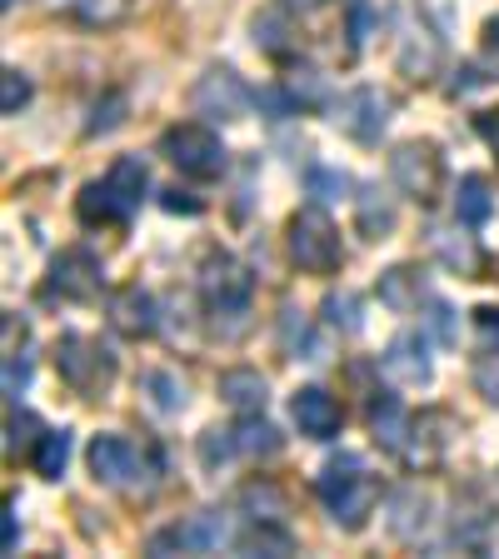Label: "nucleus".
<instances>
[{
	"instance_id": "58836bf2",
	"label": "nucleus",
	"mask_w": 499,
	"mask_h": 559,
	"mask_svg": "<svg viewBox=\"0 0 499 559\" xmlns=\"http://www.w3.org/2000/svg\"><path fill=\"white\" fill-rule=\"evenodd\" d=\"M256 46L270 50V56H285V25H280V15H260L256 21Z\"/></svg>"
},
{
	"instance_id": "473e14b6",
	"label": "nucleus",
	"mask_w": 499,
	"mask_h": 559,
	"mask_svg": "<svg viewBox=\"0 0 499 559\" xmlns=\"http://www.w3.org/2000/svg\"><path fill=\"white\" fill-rule=\"evenodd\" d=\"M145 390L155 395V405H161L165 415H170V409H186V384L175 380L170 370H151L145 374Z\"/></svg>"
},
{
	"instance_id": "aec40b11",
	"label": "nucleus",
	"mask_w": 499,
	"mask_h": 559,
	"mask_svg": "<svg viewBox=\"0 0 499 559\" xmlns=\"http://www.w3.org/2000/svg\"><path fill=\"white\" fill-rule=\"evenodd\" d=\"M419 300H425V270L419 265H390L380 275V305L395 314H409L419 310Z\"/></svg>"
},
{
	"instance_id": "7ed1b4c3",
	"label": "nucleus",
	"mask_w": 499,
	"mask_h": 559,
	"mask_svg": "<svg viewBox=\"0 0 499 559\" xmlns=\"http://www.w3.org/2000/svg\"><path fill=\"white\" fill-rule=\"evenodd\" d=\"M145 190H151V170H145V160H140V155H120L105 180H91V186L81 190L75 210H81L85 225H120L140 210Z\"/></svg>"
},
{
	"instance_id": "6e6552de",
	"label": "nucleus",
	"mask_w": 499,
	"mask_h": 559,
	"mask_svg": "<svg viewBox=\"0 0 499 559\" xmlns=\"http://www.w3.org/2000/svg\"><path fill=\"white\" fill-rule=\"evenodd\" d=\"M161 151H165V160L180 175H190V180H215V175H225V165H230L221 135L210 126H170L161 140Z\"/></svg>"
},
{
	"instance_id": "9d476101",
	"label": "nucleus",
	"mask_w": 499,
	"mask_h": 559,
	"mask_svg": "<svg viewBox=\"0 0 499 559\" xmlns=\"http://www.w3.org/2000/svg\"><path fill=\"white\" fill-rule=\"evenodd\" d=\"M195 110L210 120H221V126H230V120H245L250 116V105H256V91L235 75L230 66H210L205 75L195 81Z\"/></svg>"
},
{
	"instance_id": "20e7f679",
	"label": "nucleus",
	"mask_w": 499,
	"mask_h": 559,
	"mask_svg": "<svg viewBox=\"0 0 499 559\" xmlns=\"http://www.w3.org/2000/svg\"><path fill=\"white\" fill-rule=\"evenodd\" d=\"M285 250H290V260L305 275H335V270L345 265L340 230L320 205H305L290 215V225H285Z\"/></svg>"
},
{
	"instance_id": "1a4fd4ad",
	"label": "nucleus",
	"mask_w": 499,
	"mask_h": 559,
	"mask_svg": "<svg viewBox=\"0 0 499 559\" xmlns=\"http://www.w3.org/2000/svg\"><path fill=\"white\" fill-rule=\"evenodd\" d=\"M454 430H460V425H454L450 409H419V415H409V435H405V444H400V460H405L415 475L440 469L454 444Z\"/></svg>"
},
{
	"instance_id": "c85d7f7f",
	"label": "nucleus",
	"mask_w": 499,
	"mask_h": 559,
	"mask_svg": "<svg viewBox=\"0 0 499 559\" xmlns=\"http://www.w3.org/2000/svg\"><path fill=\"white\" fill-rule=\"evenodd\" d=\"M380 15H384V0H345V31H349V46L365 50L370 35L380 31Z\"/></svg>"
},
{
	"instance_id": "a19ab883",
	"label": "nucleus",
	"mask_w": 499,
	"mask_h": 559,
	"mask_svg": "<svg viewBox=\"0 0 499 559\" xmlns=\"http://www.w3.org/2000/svg\"><path fill=\"white\" fill-rule=\"evenodd\" d=\"M25 384H31V360H25V355H15V349H11V355H5V395H21V390H25Z\"/></svg>"
},
{
	"instance_id": "f03ea898",
	"label": "nucleus",
	"mask_w": 499,
	"mask_h": 559,
	"mask_svg": "<svg viewBox=\"0 0 499 559\" xmlns=\"http://www.w3.org/2000/svg\"><path fill=\"white\" fill-rule=\"evenodd\" d=\"M250 290H256V280L230 250H210L200 260V295H205V310L215 320L221 335H240L245 320H250Z\"/></svg>"
},
{
	"instance_id": "4be33fe9",
	"label": "nucleus",
	"mask_w": 499,
	"mask_h": 559,
	"mask_svg": "<svg viewBox=\"0 0 499 559\" xmlns=\"http://www.w3.org/2000/svg\"><path fill=\"white\" fill-rule=\"evenodd\" d=\"M370 430H375V440H380L384 450H400V444H405L409 415H405V405H400L395 390H375L370 395Z\"/></svg>"
},
{
	"instance_id": "5701e85b",
	"label": "nucleus",
	"mask_w": 499,
	"mask_h": 559,
	"mask_svg": "<svg viewBox=\"0 0 499 559\" xmlns=\"http://www.w3.org/2000/svg\"><path fill=\"white\" fill-rule=\"evenodd\" d=\"M489 215H495L489 180H485V175H465V180H460V190H454V221L470 225V230H479Z\"/></svg>"
},
{
	"instance_id": "09e8293b",
	"label": "nucleus",
	"mask_w": 499,
	"mask_h": 559,
	"mask_svg": "<svg viewBox=\"0 0 499 559\" xmlns=\"http://www.w3.org/2000/svg\"><path fill=\"white\" fill-rule=\"evenodd\" d=\"M285 5H290V11H320L325 0H285Z\"/></svg>"
},
{
	"instance_id": "f704fd0d",
	"label": "nucleus",
	"mask_w": 499,
	"mask_h": 559,
	"mask_svg": "<svg viewBox=\"0 0 499 559\" xmlns=\"http://www.w3.org/2000/svg\"><path fill=\"white\" fill-rule=\"evenodd\" d=\"M419 15L435 25V35H454V21H460V0H419Z\"/></svg>"
},
{
	"instance_id": "6ab92c4d",
	"label": "nucleus",
	"mask_w": 499,
	"mask_h": 559,
	"mask_svg": "<svg viewBox=\"0 0 499 559\" xmlns=\"http://www.w3.org/2000/svg\"><path fill=\"white\" fill-rule=\"evenodd\" d=\"M395 195L390 190H380V180H370V186H360V195H355V225H360L365 240H390L395 235Z\"/></svg>"
},
{
	"instance_id": "bb28decb",
	"label": "nucleus",
	"mask_w": 499,
	"mask_h": 559,
	"mask_svg": "<svg viewBox=\"0 0 499 559\" xmlns=\"http://www.w3.org/2000/svg\"><path fill=\"white\" fill-rule=\"evenodd\" d=\"M31 465L40 479H60L70 465V430H46L31 450Z\"/></svg>"
},
{
	"instance_id": "4468645a",
	"label": "nucleus",
	"mask_w": 499,
	"mask_h": 559,
	"mask_svg": "<svg viewBox=\"0 0 499 559\" xmlns=\"http://www.w3.org/2000/svg\"><path fill=\"white\" fill-rule=\"evenodd\" d=\"M499 535V510L485 504L479 489H465L460 500H454V520H450V545L470 549V555H485Z\"/></svg>"
},
{
	"instance_id": "de8ad7c7",
	"label": "nucleus",
	"mask_w": 499,
	"mask_h": 559,
	"mask_svg": "<svg viewBox=\"0 0 499 559\" xmlns=\"http://www.w3.org/2000/svg\"><path fill=\"white\" fill-rule=\"evenodd\" d=\"M15 539H21V530H15V510L5 514V549H15Z\"/></svg>"
},
{
	"instance_id": "f257e3e1",
	"label": "nucleus",
	"mask_w": 499,
	"mask_h": 559,
	"mask_svg": "<svg viewBox=\"0 0 499 559\" xmlns=\"http://www.w3.org/2000/svg\"><path fill=\"white\" fill-rule=\"evenodd\" d=\"M314 495L325 500L330 520H335L340 530H365V520H370L375 504H380V479L370 475L365 454L340 450L325 460V469L314 479Z\"/></svg>"
},
{
	"instance_id": "79ce46f5",
	"label": "nucleus",
	"mask_w": 499,
	"mask_h": 559,
	"mask_svg": "<svg viewBox=\"0 0 499 559\" xmlns=\"http://www.w3.org/2000/svg\"><path fill=\"white\" fill-rule=\"evenodd\" d=\"M161 205L170 210V215H200V210H205L195 195H190V190H180V186H175V190H165V195H161Z\"/></svg>"
},
{
	"instance_id": "ea45409f",
	"label": "nucleus",
	"mask_w": 499,
	"mask_h": 559,
	"mask_svg": "<svg viewBox=\"0 0 499 559\" xmlns=\"http://www.w3.org/2000/svg\"><path fill=\"white\" fill-rule=\"evenodd\" d=\"M430 330H435V340L440 345H454L460 340V325H454V310L444 300H430Z\"/></svg>"
},
{
	"instance_id": "e433bc0d",
	"label": "nucleus",
	"mask_w": 499,
	"mask_h": 559,
	"mask_svg": "<svg viewBox=\"0 0 499 559\" xmlns=\"http://www.w3.org/2000/svg\"><path fill=\"white\" fill-rule=\"evenodd\" d=\"M120 110H126V95H105V105H95V120L85 126V135H110V130L126 120Z\"/></svg>"
},
{
	"instance_id": "423d86ee",
	"label": "nucleus",
	"mask_w": 499,
	"mask_h": 559,
	"mask_svg": "<svg viewBox=\"0 0 499 559\" xmlns=\"http://www.w3.org/2000/svg\"><path fill=\"white\" fill-rule=\"evenodd\" d=\"M56 370H60V380H66L75 395L100 400L105 390H110V380H116V355H110L100 340H91V335H60Z\"/></svg>"
},
{
	"instance_id": "dca6fc26",
	"label": "nucleus",
	"mask_w": 499,
	"mask_h": 559,
	"mask_svg": "<svg viewBox=\"0 0 499 559\" xmlns=\"http://www.w3.org/2000/svg\"><path fill=\"white\" fill-rule=\"evenodd\" d=\"M290 415H295V425H300V435H310V440H335L340 425H345V415H340V400L330 395V390H320V384H305V390H295Z\"/></svg>"
},
{
	"instance_id": "a878e982",
	"label": "nucleus",
	"mask_w": 499,
	"mask_h": 559,
	"mask_svg": "<svg viewBox=\"0 0 499 559\" xmlns=\"http://www.w3.org/2000/svg\"><path fill=\"white\" fill-rule=\"evenodd\" d=\"M425 31H409L405 40H400V70L405 75H415V81H425V75H435L440 70V40L444 35H435V40H419Z\"/></svg>"
},
{
	"instance_id": "49530a36",
	"label": "nucleus",
	"mask_w": 499,
	"mask_h": 559,
	"mask_svg": "<svg viewBox=\"0 0 499 559\" xmlns=\"http://www.w3.org/2000/svg\"><path fill=\"white\" fill-rule=\"evenodd\" d=\"M485 50L499 56V15H489V25H485Z\"/></svg>"
},
{
	"instance_id": "a18cd8bd",
	"label": "nucleus",
	"mask_w": 499,
	"mask_h": 559,
	"mask_svg": "<svg viewBox=\"0 0 499 559\" xmlns=\"http://www.w3.org/2000/svg\"><path fill=\"white\" fill-rule=\"evenodd\" d=\"M475 325H479V335H485V340H499V305H479Z\"/></svg>"
},
{
	"instance_id": "3c124183",
	"label": "nucleus",
	"mask_w": 499,
	"mask_h": 559,
	"mask_svg": "<svg viewBox=\"0 0 499 559\" xmlns=\"http://www.w3.org/2000/svg\"><path fill=\"white\" fill-rule=\"evenodd\" d=\"M495 475H499V469H495Z\"/></svg>"
},
{
	"instance_id": "c03bdc74",
	"label": "nucleus",
	"mask_w": 499,
	"mask_h": 559,
	"mask_svg": "<svg viewBox=\"0 0 499 559\" xmlns=\"http://www.w3.org/2000/svg\"><path fill=\"white\" fill-rule=\"evenodd\" d=\"M475 130L485 135V145L499 155V110H485V116H475Z\"/></svg>"
},
{
	"instance_id": "0eeeda50",
	"label": "nucleus",
	"mask_w": 499,
	"mask_h": 559,
	"mask_svg": "<svg viewBox=\"0 0 499 559\" xmlns=\"http://www.w3.org/2000/svg\"><path fill=\"white\" fill-rule=\"evenodd\" d=\"M390 180L415 205H435L444 190V155L435 140H405L390 151Z\"/></svg>"
},
{
	"instance_id": "39448f33",
	"label": "nucleus",
	"mask_w": 499,
	"mask_h": 559,
	"mask_svg": "<svg viewBox=\"0 0 499 559\" xmlns=\"http://www.w3.org/2000/svg\"><path fill=\"white\" fill-rule=\"evenodd\" d=\"M235 539H240V524L230 510H195L151 535V555H215V549H230Z\"/></svg>"
},
{
	"instance_id": "9b49d317",
	"label": "nucleus",
	"mask_w": 499,
	"mask_h": 559,
	"mask_svg": "<svg viewBox=\"0 0 499 559\" xmlns=\"http://www.w3.org/2000/svg\"><path fill=\"white\" fill-rule=\"evenodd\" d=\"M85 460H91V475L110 489H130L145 475V454H140V444L126 440V435H95Z\"/></svg>"
},
{
	"instance_id": "cd10ccee",
	"label": "nucleus",
	"mask_w": 499,
	"mask_h": 559,
	"mask_svg": "<svg viewBox=\"0 0 499 559\" xmlns=\"http://www.w3.org/2000/svg\"><path fill=\"white\" fill-rule=\"evenodd\" d=\"M320 310H325V325L340 330V335H360L365 330V305L355 290H330Z\"/></svg>"
},
{
	"instance_id": "37998d69",
	"label": "nucleus",
	"mask_w": 499,
	"mask_h": 559,
	"mask_svg": "<svg viewBox=\"0 0 499 559\" xmlns=\"http://www.w3.org/2000/svg\"><path fill=\"white\" fill-rule=\"evenodd\" d=\"M81 21H110L116 15V0H75Z\"/></svg>"
},
{
	"instance_id": "f3484780",
	"label": "nucleus",
	"mask_w": 499,
	"mask_h": 559,
	"mask_svg": "<svg viewBox=\"0 0 499 559\" xmlns=\"http://www.w3.org/2000/svg\"><path fill=\"white\" fill-rule=\"evenodd\" d=\"M110 325H116L126 340H145V335H155V325H161V305H155L151 290L126 285V290L110 295Z\"/></svg>"
},
{
	"instance_id": "ddd939ff",
	"label": "nucleus",
	"mask_w": 499,
	"mask_h": 559,
	"mask_svg": "<svg viewBox=\"0 0 499 559\" xmlns=\"http://www.w3.org/2000/svg\"><path fill=\"white\" fill-rule=\"evenodd\" d=\"M335 120L340 130H345L355 145H375V140L390 130V95L370 91V85H360V91H349L345 100L335 105Z\"/></svg>"
},
{
	"instance_id": "2eb2a0df",
	"label": "nucleus",
	"mask_w": 499,
	"mask_h": 559,
	"mask_svg": "<svg viewBox=\"0 0 499 559\" xmlns=\"http://www.w3.org/2000/svg\"><path fill=\"white\" fill-rule=\"evenodd\" d=\"M430 510L435 500L425 495L419 485H400L390 489V504H384V524H390V535L400 545H419V539L430 535Z\"/></svg>"
},
{
	"instance_id": "4c0bfd02",
	"label": "nucleus",
	"mask_w": 499,
	"mask_h": 559,
	"mask_svg": "<svg viewBox=\"0 0 499 559\" xmlns=\"http://www.w3.org/2000/svg\"><path fill=\"white\" fill-rule=\"evenodd\" d=\"M475 384H479V395L499 405V355L495 349H485V355L475 360Z\"/></svg>"
},
{
	"instance_id": "393cba45",
	"label": "nucleus",
	"mask_w": 499,
	"mask_h": 559,
	"mask_svg": "<svg viewBox=\"0 0 499 559\" xmlns=\"http://www.w3.org/2000/svg\"><path fill=\"white\" fill-rule=\"evenodd\" d=\"M430 250L450 270H460V275H479V250H475V240H470V235H454V230H440V225H435V230H430Z\"/></svg>"
},
{
	"instance_id": "2f4dec72",
	"label": "nucleus",
	"mask_w": 499,
	"mask_h": 559,
	"mask_svg": "<svg viewBox=\"0 0 499 559\" xmlns=\"http://www.w3.org/2000/svg\"><path fill=\"white\" fill-rule=\"evenodd\" d=\"M305 190L314 195V205H330V200H345L349 175L330 170V165H310V170H305Z\"/></svg>"
},
{
	"instance_id": "c756f323",
	"label": "nucleus",
	"mask_w": 499,
	"mask_h": 559,
	"mask_svg": "<svg viewBox=\"0 0 499 559\" xmlns=\"http://www.w3.org/2000/svg\"><path fill=\"white\" fill-rule=\"evenodd\" d=\"M235 444H240V454H275L280 430L260 415H240V425H235Z\"/></svg>"
},
{
	"instance_id": "8fccbe9b",
	"label": "nucleus",
	"mask_w": 499,
	"mask_h": 559,
	"mask_svg": "<svg viewBox=\"0 0 499 559\" xmlns=\"http://www.w3.org/2000/svg\"><path fill=\"white\" fill-rule=\"evenodd\" d=\"M11 5H15V0H5V11H11Z\"/></svg>"
},
{
	"instance_id": "b1692460",
	"label": "nucleus",
	"mask_w": 499,
	"mask_h": 559,
	"mask_svg": "<svg viewBox=\"0 0 499 559\" xmlns=\"http://www.w3.org/2000/svg\"><path fill=\"white\" fill-rule=\"evenodd\" d=\"M280 345H285V355H290V360H320V340H314L310 320H305L295 305H285V310H280Z\"/></svg>"
},
{
	"instance_id": "72a5a7b5",
	"label": "nucleus",
	"mask_w": 499,
	"mask_h": 559,
	"mask_svg": "<svg viewBox=\"0 0 499 559\" xmlns=\"http://www.w3.org/2000/svg\"><path fill=\"white\" fill-rule=\"evenodd\" d=\"M40 419L31 415V409H21V415H11V440H5V454H21V450H35V440H40Z\"/></svg>"
},
{
	"instance_id": "a211bd4d",
	"label": "nucleus",
	"mask_w": 499,
	"mask_h": 559,
	"mask_svg": "<svg viewBox=\"0 0 499 559\" xmlns=\"http://www.w3.org/2000/svg\"><path fill=\"white\" fill-rule=\"evenodd\" d=\"M384 370L395 374L400 384H425L435 380V365H430V345H425V335H415V330H405V335L390 340V349H384Z\"/></svg>"
},
{
	"instance_id": "f8f14e48",
	"label": "nucleus",
	"mask_w": 499,
	"mask_h": 559,
	"mask_svg": "<svg viewBox=\"0 0 499 559\" xmlns=\"http://www.w3.org/2000/svg\"><path fill=\"white\" fill-rule=\"evenodd\" d=\"M100 290H105V275H100V260H95L91 250H66V255L50 265V280H46L50 300L91 305Z\"/></svg>"
},
{
	"instance_id": "c9c22d12",
	"label": "nucleus",
	"mask_w": 499,
	"mask_h": 559,
	"mask_svg": "<svg viewBox=\"0 0 499 559\" xmlns=\"http://www.w3.org/2000/svg\"><path fill=\"white\" fill-rule=\"evenodd\" d=\"M25 100H31V81H25L21 70H5V75H0V110L15 116Z\"/></svg>"
},
{
	"instance_id": "7c9ffc66",
	"label": "nucleus",
	"mask_w": 499,
	"mask_h": 559,
	"mask_svg": "<svg viewBox=\"0 0 499 559\" xmlns=\"http://www.w3.org/2000/svg\"><path fill=\"white\" fill-rule=\"evenodd\" d=\"M235 454H240V444H235V430H221V425H215V430L200 435V465H205V475H221Z\"/></svg>"
},
{
	"instance_id": "412c9836",
	"label": "nucleus",
	"mask_w": 499,
	"mask_h": 559,
	"mask_svg": "<svg viewBox=\"0 0 499 559\" xmlns=\"http://www.w3.org/2000/svg\"><path fill=\"white\" fill-rule=\"evenodd\" d=\"M221 400L230 409H240V415H260L270 400V384L260 370H250V365H240V370H225L221 374Z\"/></svg>"
}]
</instances>
